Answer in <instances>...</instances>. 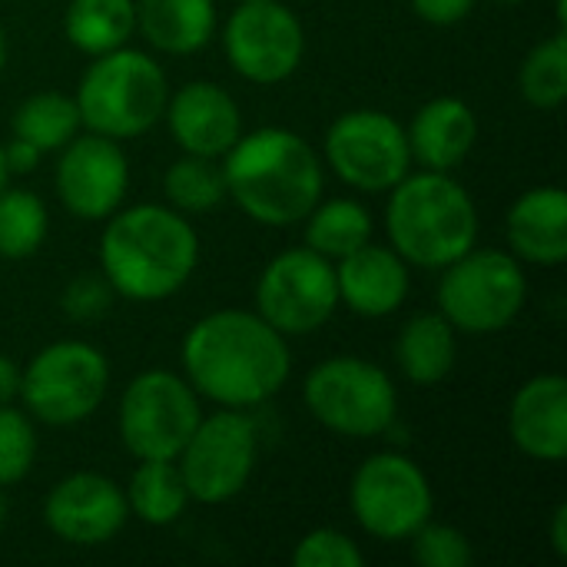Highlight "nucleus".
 <instances>
[{
  "instance_id": "38",
  "label": "nucleus",
  "mask_w": 567,
  "mask_h": 567,
  "mask_svg": "<svg viewBox=\"0 0 567 567\" xmlns=\"http://www.w3.org/2000/svg\"><path fill=\"white\" fill-rule=\"evenodd\" d=\"M551 545H555V555L567 558V505L561 502L555 508V518H551Z\"/></svg>"
},
{
  "instance_id": "41",
  "label": "nucleus",
  "mask_w": 567,
  "mask_h": 567,
  "mask_svg": "<svg viewBox=\"0 0 567 567\" xmlns=\"http://www.w3.org/2000/svg\"><path fill=\"white\" fill-rule=\"evenodd\" d=\"M3 63H7V40H3V30H0V70H3Z\"/></svg>"
},
{
  "instance_id": "10",
  "label": "nucleus",
  "mask_w": 567,
  "mask_h": 567,
  "mask_svg": "<svg viewBox=\"0 0 567 567\" xmlns=\"http://www.w3.org/2000/svg\"><path fill=\"white\" fill-rule=\"evenodd\" d=\"M355 522L379 542H405L432 518V485L405 455L382 452L359 465L349 488Z\"/></svg>"
},
{
  "instance_id": "31",
  "label": "nucleus",
  "mask_w": 567,
  "mask_h": 567,
  "mask_svg": "<svg viewBox=\"0 0 567 567\" xmlns=\"http://www.w3.org/2000/svg\"><path fill=\"white\" fill-rule=\"evenodd\" d=\"M37 458V432L30 419L10 405H0V488L17 485Z\"/></svg>"
},
{
  "instance_id": "42",
  "label": "nucleus",
  "mask_w": 567,
  "mask_h": 567,
  "mask_svg": "<svg viewBox=\"0 0 567 567\" xmlns=\"http://www.w3.org/2000/svg\"><path fill=\"white\" fill-rule=\"evenodd\" d=\"M502 3H522V0H502Z\"/></svg>"
},
{
  "instance_id": "23",
  "label": "nucleus",
  "mask_w": 567,
  "mask_h": 567,
  "mask_svg": "<svg viewBox=\"0 0 567 567\" xmlns=\"http://www.w3.org/2000/svg\"><path fill=\"white\" fill-rule=\"evenodd\" d=\"M455 355H458L455 329L442 312H422L409 319L395 346L402 375L422 389L445 382L449 372L455 369Z\"/></svg>"
},
{
  "instance_id": "40",
  "label": "nucleus",
  "mask_w": 567,
  "mask_h": 567,
  "mask_svg": "<svg viewBox=\"0 0 567 567\" xmlns=\"http://www.w3.org/2000/svg\"><path fill=\"white\" fill-rule=\"evenodd\" d=\"M7 512H10V508H7V498H3V492H0V528H3V522H7Z\"/></svg>"
},
{
  "instance_id": "24",
  "label": "nucleus",
  "mask_w": 567,
  "mask_h": 567,
  "mask_svg": "<svg viewBox=\"0 0 567 567\" xmlns=\"http://www.w3.org/2000/svg\"><path fill=\"white\" fill-rule=\"evenodd\" d=\"M133 30H136V0H70L63 13L66 40L90 56L126 47Z\"/></svg>"
},
{
  "instance_id": "5",
  "label": "nucleus",
  "mask_w": 567,
  "mask_h": 567,
  "mask_svg": "<svg viewBox=\"0 0 567 567\" xmlns=\"http://www.w3.org/2000/svg\"><path fill=\"white\" fill-rule=\"evenodd\" d=\"M80 123L110 140H133L159 123L169 86L163 66L143 50L116 47L100 53L76 86Z\"/></svg>"
},
{
  "instance_id": "3",
  "label": "nucleus",
  "mask_w": 567,
  "mask_h": 567,
  "mask_svg": "<svg viewBox=\"0 0 567 567\" xmlns=\"http://www.w3.org/2000/svg\"><path fill=\"white\" fill-rule=\"evenodd\" d=\"M226 196L262 226H292L322 196V163L292 130L262 126L239 136L223 163Z\"/></svg>"
},
{
  "instance_id": "29",
  "label": "nucleus",
  "mask_w": 567,
  "mask_h": 567,
  "mask_svg": "<svg viewBox=\"0 0 567 567\" xmlns=\"http://www.w3.org/2000/svg\"><path fill=\"white\" fill-rule=\"evenodd\" d=\"M163 189L176 209L186 213H206L223 203L226 196V176L223 166L213 156H193L186 153L166 169Z\"/></svg>"
},
{
  "instance_id": "39",
  "label": "nucleus",
  "mask_w": 567,
  "mask_h": 567,
  "mask_svg": "<svg viewBox=\"0 0 567 567\" xmlns=\"http://www.w3.org/2000/svg\"><path fill=\"white\" fill-rule=\"evenodd\" d=\"M7 176L10 173H7V163H3V143H0V189L7 186Z\"/></svg>"
},
{
  "instance_id": "35",
  "label": "nucleus",
  "mask_w": 567,
  "mask_h": 567,
  "mask_svg": "<svg viewBox=\"0 0 567 567\" xmlns=\"http://www.w3.org/2000/svg\"><path fill=\"white\" fill-rule=\"evenodd\" d=\"M478 0H412V10L435 27H452L475 10Z\"/></svg>"
},
{
  "instance_id": "12",
  "label": "nucleus",
  "mask_w": 567,
  "mask_h": 567,
  "mask_svg": "<svg viewBox=\"0 0 567 567\" xmlns=\"http://www.w3.org/2000/svg\"><path fill=\"white\" fill-rule=\"evenodd\" d=\"M256 452V429L239 409L199 419L196 432L176 455L189 498L199 505H223L236 498L249 485Z\"/></svg>"
},
{
  "instance_id": "13",
  "label": "nucleus",
  "mask_w": 567,
  "mask_h": 567,
  "mask_svg": "<svg viewBox=\"0 0 567 567\" xmlns=\"http://www.w3.org/2000/svg\"><path fill=\"white\" fill-rule=\"evenodd\" d=\"M336 176L362 193L392 189L412 166L405 126L382 110H349L326 133Z\"/></svg>"
},
{
  "instance_id": "28",
  "label": "nucleus",
  "mask_w": 567,
  "mask_h": 567,
  "mask_svg": "<svg viewBox=\"0 0 567 567\" xmlns=\"http://www.w3.org/2000/svg\"><path fill=\"white\" fill-rule=\"evenodd\" d=\"M47 239V206L27 189H0V259H27Z\"/></svg>"
},
{
  "instance_id": "21",
  "label": "nucleus",
  "mask_w": 567,
  "mask_h": 567,
  "mask_svg": "<svg viewBox=\"0 0 567 567\" xmlns=\"http://www.w3.org/2000/svg\"><path fill=\"white\" fill-rule=\"evenodd\" d=\"M405 133L412 159H419L425 169L449 173L472 153L478 140V120L458 96H439L415 113Z\"/></svg>"
},
{
  "instance_id": "15",
  "label": "nucleus",
  "mask_w": 567,
  "mask_h": 567,
  "mask_svg": "<svg viewBox=\"0 0 567 567\" xmlns=\"http://www.w3.org/2000/svg\"><path fill=\"white\" fill-rule=\"evenodd\" d=\"M130 186V163L116 140L86 133L63 146L56 163V196L80 219H110Z\"/></svg>"
},
{
  "instance_id": "30",
  "label": "nucleus",
  "mask_w": 567,
  "mask_h": 567,
  "mask_svg": "<svg viewBox=\"0 0 567 567\" xmlns=\"http://www.w3.org/2000/svg\"><path fill=\"white\" fill-rule=\"evenodd\" d=\"M522 93L538 110H555L567 96V37L558 30L542 40L522 63Z\"/></svg>"
},
{
  "instance_id": "37",
  "label": "nucleus",
  "mask_w": 567,
  "mask_h": 567,
  "mask_svg": "<svg viewBox=\"0 0 567 567\" xmlns=\"http://www.w3.org/2000/svg\"><path fill=\"white\" fill-rule=\"evenodd\" d=\"M17 395H20V369L7 355H0V405H10Z\"/></svg>"
},
{
  "instance_id": "26",
  "label": "nucleus",
  "mask_w": 567,
  "mask_h": 567,
  "mask_svg": "<svg viewBox=\"0 0 567 567\" xmlns=\"http://www.w3.org/2000/svg\"><path fill=\"white\" fill-rule=\"evenodd\" d=\"M372 239V216L355 199L316 203L306 216V246L326 259H342Z\"/></svg>"
},
{
  "instance_id": "2",
  "label": "nucleus",
  "mask_w": 567,
  "mask_h": 567,
  "mask_svg": "<svg viewBox=\"0 0 567 567\" xmlns=\"http://www.w3.org/2000/svg\"><path fill=\"white\" fill-rule=\"evenodd\" d=\"M199 262L196 229L173 209L143 203L113 213L100 239V266L116 296L159 302L179 292Z\"/></svg>"
},
{
  "instance_id": "14",
  "label": "nucleus",
  "mask_w": 567,
  "mask_h": 567,
  "mask_svg": "<svg viewBox=\"0 0 567 567\" xmlns=\"http://www.w3.org/2000/svg\"><path fill=\"white\" fill-rule=\"evenodd\" d=\"M226 56L249 83H282L306 53L299 17L279 0H243L223 30Z\"/></svg>"
},
{
  "instance_id": "36",
  "label": "nucleus",
  "mask_w": 567,
  "mask_h": 567,
  "mask_svg": "<svg viewBox=\"0 0 567 567\" xmlns=\"http://www.w3.org/2000/svg\"><path fill=\"white\" fill-rule=\"evenodd\" d=\"M40 156H43V153H40L33 143L20 140V136H13V140L3 146V163H7V173H17V176H27L30 169H37Z\"/></svg>"
},
{
  "instance_id": "33",
  "label": "nucleus",
  "mask_w": 567,
  "mask_h": 567,
  "mask_svg": "<svg viewBox=\"0 0 567 567\" xmlns=\"http://www.w3.org/2000/svg\"><path fill=\"white\" fill-rule=\"evenodd\" d=\"M292 565L296 567H362L365 555L359 551V545L336 532V528H316L309 532L296 551H292Z\"/></svg>"
},
{
  "instance_id": "34",
  "label": "nucleus",
  "mask_w": 567,
  "mask_h": 567,
  "mask_svg": "<svg viewBox=\"0 0 567 567\" xmlns=\"http://www.w3.org/2000/svg\"><path fill=\"white\" fill-rule=\"evenodd\" d=\"M110 299H113V286L106 282V276H96V272H80L66 282L63 296H60V306L70 319L76 322H90V319H100L106 309H110Z\"/></svg>"
},
{
  "instance_id": "22",
  "label": "nucleus",
  "mask_w": 567,
  "mask_h": 567,
  "mask_svg": "<svg viewBox=\"0 0 567 567\" xmlns=\"http://www.w3.org/2000/svg\"><path fill=\"white\" fill-rule=\"evenodd\" d=\"M136 27L163 53H196L216 33L213 0H136Z\"/></svg>"
},
{
  "instance_id": "6",
  "label": "nucleus",
  "mask_w": 567,
  "mask_h": 567,
  "mask_svg": "<svg viewBox=\"0 0 567 567\" xmlns=\"http://www.w3.org/2000/svg\"><path fill=\"white\" fill-rule=\"evenodd\" d=\"M528 299V282L515 256L502 249H468L445 266L439 282V312L465 336L508 329Z\"/></svg>"
},
{
  "instance_id": "4",
  "label": "nucleus",
  "mask_w": 567,
  "mask_h": 567,
  "mask_svg": "<svg viewBox=\"0 0 567 567\" xmlns=\"http://www.w3.org/2000/svg\"><path fill=\"white\" fill-rule=\"evenodd\" d=\"M385 226L392 249L422 269H445L478 239V209L449 173H405L389 196Z\"/></svg>"
},
{
  "instance_id": "25",
  "label": "nucleus",
  "mask_w": 567,
  "mask_h": 567,
  "mask_svg": "<svg viewBox=\"0 0 567 567\" xmlns=\"http://www.w3.org/2000/svg\"><path fill=\"white\" fill-rule=\"evenodd\" d=\"M123 495H126L130 515H136L140 522H146L153 528L173 525L189 505V492L179 475V465L159 462V458L140 462V468L133 472L130 488Z\"/></svg>"
},
{
  "instance_id": "8",
  "label": "nucleus",
  "mask_w": 567,
  "mask_h": 567,
  "mask_svg": "<svg viewBox=\"0 0 567 567\" xmlns=\"http://www.w3.org/2000/svg\"><path fill=\"white\" fill-rule=\"evenodd\" d=\"M110 385V365L90 342L63 339L47 346L20 372L27 412L47 425H76L90 419Z\"/></svg>"
},
{
  "instance_id": "16",
  "label": "nucleus",
  "mask_w": 567,
  "mask_h": 567,
  "mask_svg": "<svg viewBox=\"0 0 567 567\" xmlns=\"http://www.w3.org/2000/svg\"><path fill=\"white\" fill-rule=\"evenodd\" d=\"M47 528L76 548L106 545L126 525L130 508L123 488L96 472H76L56 482L43 505Z\"/></svg>"
},
{
  "instance_id": "7",
  "label": "nucleus",
  "mask_w": 567,
  "mask_h": 567,
  "mask_svg": "<svg viewBox=\"0 0 567 567\" xmlns=\"http://www.w3.org/2000/svg\"><path fill=\"white\" fill-rule=\"evenodd\" d=\"M306 405L336 435L375 439L392 429L399 395L392 379L365 359L336 355L306 379Z\"/></svg>"
},
{
  "instance_id": "9",
  "label": "nucleus",
  "mask_w": 567,
  "mask_h": 567,
  "mask_svg": "<svg viewBox=\"0 0 567 567\" xmlns=\"http://www.w3.org/2000/svg\"><path fill=\"white\" fill-rule=\"evenodd\" d=\"M199 419L196 389L163 369L136 375L120 399V435L140 462H176Z\"/></svg>"
},
{
  "instance_id": "32",
  "label": "nucleus",
  "mask_w": 567,
  "mask_h": 567,
  "mask_svg": "<svg viewBox=\"0 0 567 567\" xmlns=\"http://www.w3.org/2000/svg\"><path fill=\"white\" fill-rule=\"evenodd\" d=\"M412 551L422 567H468L475 558L468 538L458 528L435 525L432 518L412 535Z\"/></svg>"
},
{
  "instance_id": "11",
  "label": "nucleus",
  "mask_w": 567,
  "mask_h": 567,
  "mask_svg": "<svg viewBox=\"0 0 567 567\" xmlns=\"http://www.w3.org/2000/svg\"><path fill=\"white\" fill-rule=\"evenodd\" d=\"M259 316L282 336H306L322 329L339 309V286L332 259L316 249H286L259 276Z\"/></svg>"
},
{
  "instance_id": "18",
  "label": "nucleus",
  "mask_w": 567,
  "mask_h": 567,
  "mask_svg": "<svg viewBox=\"0 0 567 567\" xmlns=\"http://www.w3.org/2000/svg\"><path fill=\"white\" fill-rule=\"evenodd\" d=\"M339 302H346L355 316L382 319L402 309L409 299V262L372 239L355 252L342 256L336 266Z\"/></svg>"
},
{
  "instance_id": "19",
  "label": "nucleus",
  "mask_w": 567,
  "mask_h": 567,
  "mask_svg": "<svg viewBox=\"0 0 567 567\" xmlns=\"http://www.w3.org/2000/svg\"><path fill=\"white\" fill-rule=\"evenodd\" d=\"M512 442L538 462H565L567 455V382L548 372L528 379L508 412Z\"/></svg>"
},
{
  "instance_id": "1",
  "label": "nucleus",
  "mask_w": 567,
  "mask_h": 567,
  "mask_svg": "<svg viewBox=\"0 0 567 567\" xmlns=\"http://www.w3.org/2000/svg\"><path fill=\"white\" fill-rule=\"evenodd\" d=\"M183 365L196 395L239 412L269 402L292 372L286 336L243 309L199 319L183 339Z\"/></svg>"
},
{
  "instance_id": "17",
  "label": "nucleus",
  "mask_w": 567,
  "mask_h": 567,
  "mask_svg": "<svg viewBox=\"0 0 567 567\" xmlns=\"http://www.w3.org/2000/svg\"><path fill=\"white\" fill-rule=\"evenodd\" d=\"M173 140L193 156H226L233 143L243 136V116L236 100L209 80H193L166 100V113Z\"/></svg>"
},
{
  "instance_id": "27",
  "label": "nucleus",
  "mask_w": 567,
  "mask_h": 567,
  "mask_svg": "<svg viewBox=\"0 0 567 567\" xmlns=\"http://www.w3.org/2000/svg\"><path fill=\"white\" fill-rule=\"evenodd\" d=\"M80 126L83 123H80L76 100L63 93H33L13 113V136L33 143L40 153L63 150Z\"/></svg>"
},
{
  "instance_id": "20",
  "label": "nucleus",
  "mask_w": 567,
  "mask_h": 567,
  "mask_svg": "<svg viewBox=\"0 0 567 567\" xmlns=\"http://www.w3.org/2000/svg\"><path fill=\"white\" fill-rule=\"evenodd\" d=\"M508 243L515 259L535 266H561L567 259V193L561 186H538L518 196L508 209Z\"/></svg>"
}]
</instances>
